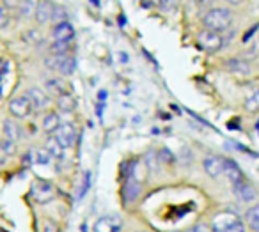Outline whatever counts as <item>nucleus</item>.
I'll return each mask as SVG.
<instances>
[{
  "mask_svg": "<svg viewBox=\"0 0 259 232\" xmlns=\"http://www.w3.org/2000/svg\"><path fill=\"white\" fill-rule=\"evenodd\" d=\"M89 184H91V172H83V177H82V188H80V197L85 195V192L89 190Z\"/></svg>",
  "mask_w": 259,
  "mask_h": 232,
  "instance_id": "29",
  "label": "nucleus"
},
{
  "mask_svg": "<svg viewBox=\"0 0 259 232\" xmlns=\"http://www.w3.org/2000/svg\"><path fill=\"white\" fill-rule=\"evenodd\" d=\"M32 110H34L32 103L27 100L25 94H23V96H18V98H13L11 103H9V114L16 119L29 117V115L32 114Z\"/></svg>",
  "mask_w": 259,
  "mask_h": 232,
  "instance_id": "4",
  "label": "nucleus"
},
{
  "mask_svg": "<svg viewBox=\"0 0 259 232\" xmlns=\"http://www.w3.org/2000/svg\"><path fill=\"white\" fill-rule=\"evenodd\" d=\"M43 232H59V225L54 223V221H50V220H47L43 225Z\"/></svg>",
  "mask_w": 259,
  "mask_h": 232,
  "instance_id": "32",
  "label": "nucleus"
},
{
  "mask_svg": "<svg viewBox=\"0 0 259 232\" xmlns=\"http://www.w3.org/2000/svg\"><path fill=\"white\" fill-rule=\"evenodd\" d=\"M247 108L248 110H257L259 108V90H254V92L247 98Z\"/></svg>",
  "mask_w": 259,
  "mask_h": 232,
  "instance_id": "27",
  "label": "nucleus"
},
{
  "mask_svg": "<svg viewBox=\"0 0 259 232\" xmlns=\"http://www.w3.org/2000/svg\"><path fill=\"white\" fill-rule=\"evenodd\" d=\"M6 161H8V154H6V151H4V147L0 146V165H4Z\"/></svg>",
  "mask_w": 259,
  "mask_h": 232,
  "instance_id": "36",
  "label": "nucleus"
},
{
  "mask_svg": "<svg viewBox=\"0 0 259 232\" xmlns=\"http://www.w3.org/2000/svg\"><path fill=\"white\" fill-rule=\"evenodd\" d=\"M27 100L32 103L34 108H45L48 107V103H50V98L47 96V92L41 89H37V87H30V89H27L25 92Z\"/></svg>",
  "mask_w": 259,
  "mask_h": 232,
  "instance_id": "12",
  "label": "nucleus"
},
{
  "mask_svg": "<svg viewBox=\"0 0 259 232\" xmlns=\"http://www.w3.org/2000/svg\"><path fill=\"white\" fill-rule=\"evenodd\" d=\"M233 23V13L226 8H213L202 16V25L211 32H224Z\"/></svg>",
  "mask_w": 259,
  "mask_h": 232,
  "instance_id": "1",
  "label": "nucleus"
},
{
  "mask_svg": "<svg viewBox=\"0 0 259 232\" xmlns=\"http://www.w3.org/2000/svg\"><path fill=\"white\" fill-rule=\"evenodd\" d=\"M94 232H119L121 230V220L115 216H103L94 221Z\"/></svg>",
  "mask_w": 259,
  "mask_h": 232,
  "instance_id": "10",
  "label": "nucleus"
},
{
  "mask_svg": "<svg viewBox=\"0 0 259 232\" xmlns=\"http://www.w3.org/2000/svg\"><path fill=\"white\" fill-rule=\"evenodd\" d=\"M75 36V29L69 22L59 23V25L54 27L52 30V37L55 39V43H69Z\"/></svg>",
  "mask_w": 259,
  "mask_h": 232,
  "instance_id": "11",
  "label": "nucleus"
},
{
  "mask_svg": "<svg viewBox=\"0 0 259 232\" xmlns=\"http://www.w3.org/2000/svg\"><path fill=\"white\" fill-rule=\"evenodd\" d=\"M187 232H211V230H209L208 225H204V223H197V225H194V227L188 228Z\"/></svg>",
  "mask_w": 259,
  "mask_h": 232,
  "instance_id": "33",
  "label": "nucleus"
},
{
  "mask_svg": "<svg viewBox=\"0 0 259 232\" xmlns=\"http://www.w3.org/2000/svg\"><path fill=\"white\" fill-rule=\"evenodd\" d=\"M54 8L55 4L54 2H37L36 4V22L37 23H47L52 20V15H54Z\"/></svg>",
  "mask_w": 259,
  "mask_h": 232,
  "instance_id": "13",
  "label": "nucleus"
},
{
  "mask_svg": "<svg viewBox=\"0 0 259 232\" xmlns=\"http://www.w3.org/2000/svg\"><path fill=\"white\" fill-rule=\"evenodd\" d=\"M257 29H259V23H257V25H254L250 30H248L247 34H245V36H243V41H248V39H250V37L254 36V34H255V30H257Z\"/></svg>",
  "mask_w": 259,
  "mask_h": 232,
  "instance_id": "35",
  "label": "nucleus"
},
{
  "mask_svg": "<svg viewBox=\"0 0 259 232\" xmlns=\"http://www.w3.org/2000/svg\"><path fill=\"white\" fill-rule=\"evenodd\" d=\"M224 232H245V227H243V223H236V225H233V227H229V228H226Z\"/></svg>",
  "mask_w": 259,
  "mask_h": 232,
  "instance_id": "34",
  "label": "nucleus"
},
{
  "mask_svg": "<svg viewBox=\"0 0 259 232\" xmlns=\"http://www.w3.org/2000/svg\"><path fill=\"white\" fill-rule=\"evenodd\" d=\"M9 25V13L6 9V6H0V29Z\"/></svg>",
  "mask_w": 259,
  "mask_h": 232,
  "instance_id": "30",
  "label": "nucleus"
},
{
  "mask_svg": "<svg viewBox=\"0 0 259 232\" xmlns=\"http://www.w3.org/2000/svg\"><path fill=\"white\" fill-rule=\"evenodd\" d=\"M142 188H141V181H139L135 175H130L128 179L124 181L122 184V190H121V195H122V202L124 204H132L139 199L141 195Z\"/></svg>",
  "mask_w": 259,
  "mask_h": 232,
  "instance_id": "5",
  "label": "nucleus"
},
{
  "mask_svg": "<svg viewBox=\"0 0 259 232\" xmlns=\"http://www.w3.org/2000/svg\"><path fill=\"white\" fill-rule=\"evenodd\" d=\"M36 4H37V2H22V4H20L22 15L23 16H30L32 13H36Z\"/></svg>",
  "mask_w": 259,
  "mask_h": 232,
  "instance_id": "28",
  "label": "nucleus"
},
{
  "mask_svg": "<svg viewBox=\"0 0 259 232\" xmlns=\"http://www.w3.org/2000/svg\"><path fill=\"white\" fill-rule=\"evenodd\" d=\"M30 193H32V197L39 204H45V202H48V200L54 199V188H52V184L47 181H37L36 184L32 186Z\"/></svg>",
  "mask_w": 259,
  "mask_h": 232,
  "instance_id": "8",
  "label": "nucleus"
},
{
  "mask_svg": "<svg viewBox=\"0 0 259 232\" xmlns=\"http://www.w3.org/2000/svg\"><path fill=\"white\" fill-rule=\"evenodd\" d=\"M240 223V216L233 211H220L211 220V232H224L226 228Z\"/></svg>",
  "mask_w": 259,
  "mask_h": 232,
  "instance_id": "3",
  "label": "nucleus"
},
{
  "mask_svg": "<svg viewBox=\"0 0 259 232\" xmlns=\"http://www.w3.org/2000/svg\"><path fill=\"white\" fill-rule=\"evenodd\" d=\"M197 41H199V47H201L202 50L211 52V54L220 52L224 48V44H226V39L222 37V34L211 32V30H202V32L199 34Z\"/></svg>",
  "mask_w": 259,
  "mask_h": 232,
  "instance_id": "2",
  "label": "nucleus"
},
{
  "mask_svg": "<svg viewBox=\"0 0 259 232\" xmlns=\"http://www.w3.org/2000/svg\"><path fill=\"white\" fill-rule=\"evenodd\" d=\"M245 218H247V223L250 225L252 230L259 232V202L254 204V206L245 213Z\"/></svg>",
  "mask_w": 259,
  "mask_h": 232,
  "instance_id": "18",
  "label": "nucleus"
},
{
  "mask_svg": "<svg viewBox=\"0 0 259 232\" xmlns=\"http://www.w3.org/2000/svg\"><path fill=\"white\" fill-rule=\"evenodd\" d=\"M66 18H68V13H66V9L62 8V6H55L54 15H52V22H54L55 25H59V23H64Z\"/></svg>",
  "mask_w": 259,
  "mask_h": 232,
  "instance_id": "23",
  "label": "nucleus"
},
{
  "mask_svg": "<svg viewBox=\"0 0 259 232\" xmlns=\"http://www.w3.org/2000/svg\"><path fill=\"white\" fill-rule=\"evenodd\" d=\"M55 138L59 140V144H61L64 149H69V147H73V144H75V140H76V128L71 122H66V124H62L61 128L57 129Z\"/></svg>",
  "mask_w": 259,
  "mask_h": 232,
  "instance_id": "6",
  "label": "nucleus"
},
{
  "mask_svg": "<svg viewBox=\"0 0 259 232\" xmlns=\"http://www.w3.org/2000/svg\"><path fill=\"white\" fill-rule=\"evenodd\" d=\"M0 146L4 147V151H6V154L8 156H11V154H15V151H16V146H15V142H9V140H0Z\"/></svg>",
  "mask_w": 259,
  "mask_h": 232,
  "instance_id": "31",
  "label": "nucleus"
},
{
  "mask_svg": "<svg viewBox=\"0 0 259 232\" xmlns=\"http://www.w3.org/2000/svg\"><path fill=\"white\" fill-rule=\"evenodd\" d=\"M2 131H4V138L9 140V142H16L20 138V128L13 119H6L4 124H2Z\"/></svg>",
  "mask_w": 259,
  "mask_h": 232,
  "instance_id": "16",
  "label": "nucleus"
},
{
  "mask_svg": "<svg viewBox=\"0 0 259 232\" xmlns=\"http://www.w3.org/2000/svg\"><path fill=\"white\" fill-rule=\"evenodd\" d=\"M224 165H226V160L220 156H206L204 161H202L204 172L213 179L220 177L224 174Z\"/></svg>",
  "mask_w": 259,
  "mask_h": 232,
  "instance_id": "7",
  "label": "nucleus"
},
{
  "mask_svg": "<svg viewBox=\"0 0 259 232\" xmlns=\"http://www.w3.org/2000/svg\"><path fill=\"white\" fill-rule=\"evenodd\" d=\"M69 48H71L69 43H54L50 47V52L54 55H66L69 52Z\"/></svg>",
  "mask_w": 259,
  "mask_h": 232,
  "instance_id": "26",
  "label": "nucleus"
},
{
  "mask_svg": "<svg viewBox=\"0 0 259 232\" xmlns=\"http://www.w3.org/2000/svg\"><path fill=\"white\" fill-rule=\"evenodd\" d=\"M233 192H234V195H236V199L240 200V202H254V200L257 199V192H255V188L252 184H248V182H245V181L234 184Z\"/></svg>",
  "mask_w": 259,
  "mask_h": 232,
  "instance_id": "9",
  "label": "nucleus"
},
{
  "mask_svg": "<svg viewBox=\"0 0 259 232\" xmlns=\"http://www.w3.org/2000/svg\"><path fill=\"white\" fill-rule=\"evenodd\" d=\"M57 105H59V110H62V112H73V110H75V107H76L73 96H69L68 92L57 98Z\"/></svg>",
  "mask_w": 259,
  "mask_h": 232,
  "instance_id": "20",
  "label": "nucleus"
},
{
  "mask_svg": "<svg viewBox=\"0 0 259 232\" xmlns=\"http://www.w3.org/2000/svg\"><path fill=\"white\" fill-rule=\"evenodd\" d=\"M153 4H155V2H142V8L149 9V8H153Z\"/></svg>",
  "mask_w": 259,
  "mask_h": 232,
  "instance_id": "37",
  "label": "nucleus"
},
{
  "mask_svg": "<svg viewBox=\"0 0 259 232\" xmlns=\"http://www.w3.org/2000/svg\"><path fill=\"white\" fill-rule=\"evenodd\" d=\"M226 69H229L231 73H234L238 76H248L252 71L250 64L247 61H243V59H229L226 62Z\"/></svg>",
  "mask_w": 259,
  "mask_h": 232,
  "instance_id": "14",
  "label": "nucleus"
},
{
  "mask_svg": "<svg viewBox=\"0 0 259 232\" xmlns=\"http://www.w3.org/2000/svg\"><path fill=\"white\" fill-rule=\"evenodd\" d=\"M156 154H158V160H160V161H163V163H167V165L176 163V156H174V154L170 153L169 149H160Z\"/></svg>",
  "mask_w": 259,
  "mask_h": 232,
  "instance_id": "24",
  "label": "nucleus"
},
{
  "mask_svg": "<svg viewBox=\"0 0 259 232\" xmlns=\"http://www.w3.org/2000/svg\"><path fill=\"white\" fill-rule=\"evenodd\" d=\"M224 174H226L227 179L233 182V186L243 181V172H241V168L238 167V163L234 160H226V165H224Z\"/></svg>",
  "mask_w": 259,
  "mask_h": 232,
  "instance_id": "15",
  "label": "nucleus"
},
{
  "mask_svg": "<svg viewBox=\"0 0 259 232\" xmlns=\"http://www.w3.org/2000/svg\"><path fill=\"white\" fill-rule=\"evenodd\" d=\"M64 87H66L64 82H62V80H59V78H50V80H47V82H45V89H47L48 92H52V94H57V96L66 94Z\"/></svg>",
  "mask_w": 259,
  "mask_h": 232,
  "instance_id": "19",
  "label": "nucleus"
},
{
  "mask_svg": "<svg viewBox=\"0 0 259 232\" xmlns=\"http://www.w3.org/2000/svg\"><path fill=\"white\" fill-rule=\"evenodd\" d=\"M36 161L39 165H50V161H52V154L48 153L47 149H37L36 151Z\"/></svg>",
  "mask_w": 259,
  "mask_h": 232,
  "instance_id": "25",
  "label": "nucleus"
},
{
  "mask_svg": "<svg viewBox=\"0 0 259 232\" xmlns=\"http://www.w3.org/2000/svg\"><path fill=\"white\" fill-rule=\"evenodd\" d=\"M75 68H76L75 57H64V61H62L61 68H59V73H61L62 76H69V75H73Z\"/></svg>",
  "mask_w": 259,
  "mask_h": 232,
  "instance_id": "22",
  "label": "nucleus"
},
{
  "mask_svg": "<svg viewBox=\"0 0 259 232\" xmlns=\"http://www.w3.org/2000/svg\"><path fill=\"white\" fill-rule=\"evenodd\" d=\"M62 126L61 122V117H59V114H55V112H52V114H48L47 117H43V129L45 133H48V135H52V133H57V129Z\"/></svg>",
  "mask_w": 259,
  "mask_h": 232,
  "instance_id": "17",
  "label": "nucleus"
},
{
  "mask_svg": "<svg viewBox=\"0 0 259 232\" xmlns=\"http://www.w3.org/2000/svg\"><path fill=\"white\" fill-rule=\"evenodd\" d=\"M45 149H47L48 153L52 154V156H57V158H61L62 154H64V147H62L61 144H59V140L55 138V135L48 138L47 147H45Z\"/></svg>",
  "mask_w": 259,
  "mask_h": 232,
  "instance_id": "21",
  "label": "nucleus"
}]
</instances>
